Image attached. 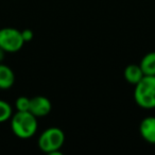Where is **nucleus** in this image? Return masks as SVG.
<instances>
[{"instance_id": "f257e3e1", "label": "nucleus", "mask_w": 155, "mask_h": 155, "mask_svg": "<svg viewBox=\"0 0 155 155\" xmlns=\"http://www.w3.org/2000/svg\"><path fill=\"white\" fill-rule=\"evenodd\" d=\"M134 99L140 107L155 108V75H144L135 85Z\"/></svg>"}, {"instance_id": "f03ea898", "label": "nucleus", "mask_w": 155, "mask_h": 155, "mask_svg": "<svg viewBox=\"0 0 155 155\" xmlns=\"http://www.w3.org/2000/svg\"><path fill=\"white\" fill-rule=\"evenodd\" d=\"M11 127L13 133L21 139L32 137L37 130V119L29 110L19 112L11 117Z\"/></svg>"}, {"instance_id": "7ed1b4c3", "label": "nucleus", "mask_w": 155, "mask_h": 155, "mask_svg": "<svg viewBox=\"0 0 155 155\" xmlns=\"http://www.w3.org/2000/svg\"><path fill=\"white\" fill-rule=\"evenodd\" d=\"M65 141V134L60 127H49L41 133L38 138V147L49 155H62L60 149Z\"/></svg>"}, {"instance_id": "20e7f679", "label": "nucleus", "mask_w": 155, "mask_h": 155, "mask_svg": "<svg viewBox=\"0 0 155 155\" xmlns=\"http://www.w3.org/2000/svg\"><path fill=\"white\" fill-rule=\"evenodd\" d=\"M25 44L21 31L15 28H3L0 30V48L5 52L19 51Z\"/></svg>"}, {"instance_id": "39448f33", "label": "nucleus", "mask_w": 155, "mask_h": 155, "mask_svg": "<svg viewBox=\"0 0 155 155\" xmlns=\"http://www.w3.org/2000/svg\"><path fill=\"white\" fill-rule=\"evenodd\" d=\"M52 110V104L48 98L44 96H36L30 99V106L29 112L33 114L35 117H45L49 115Z\"/></svg>"}, {"instance_id": "423d86ee", "label": "nucleus", "mask_w": 155, "mask_h": 155, "mask_svg": "<svg viewBox=\"0 0 155 155\" xmlns=\"http://www.w3.org/2000/svg\"><path fill=\"white\" fill-rule=\"evenodd\" d=\"M139 132L146 141L155 144V117L149 116L142 119L139 125Z\"/></svg>"}, {"instance_id": "0eeeda50", "label": "nucleus", "mask_w": 155, "mask_h": 155, "mask_svg": "<svg viewBox=\"0 0 155 155\" xmlns=\"http://www.w3.org/2000/svg\"><path fill=\"white\" fill-rule=\"evenodd\" d=\"M15 82V74L9 66L0 64V89L7 91L13 86Z\"/></svg>"}, {"instance_id": "6e6552de", "label": "nucleus", "mask_w": 155, "mask_h": 155, "mask_svg": "<svg viewBox=\"0 0 155 155\" xmlns=\"http://www.w3.org/2000/svg\"><path fill=\"white\" fill-rule=\"evenodd\" d=\"M144 77L141 68L139 65L131 64L125 67L124 69V79L127 82H129L132 85H136L142 78Z\"/></svg>"}, {"instance_id": "1a4fd4ad", "label": "nucleus", "mask_w": 155, "mask_h": 155, "mask_svg": "<svg viewBox=\"0 0 155 155\" xmlns=\"http://www.w3.org/2000/svg\"><path fill=\"white\" fill-rule=\"evenodd\" d=\"M139 66L144 75H155V51L147 53L142 58Z\"/></svg>"}, {"instance_id": "9d476101", "label": "nucleus", "mask_w": 155, "mask_h": 155, "mask_svg": "<svg viewBox=\"0 0 155 155\" xmlns=\"http://www.w3.org/2000/svg\"><path fill=\"white\" fill-rule=\"evenodd\" d=\"M13 115L12 107L7 101L0 100V123L8 121Z\"/></svg>"}, {"instance_id": "9b49d317", "label": "nucleus", "mask_w": 155, "mask_h": 155, "mask_svg": "<svg viewBox=\"0 0 155 155\" xmlns=\"http://www.w3.org/2000/svg\"><path fill=\"white\" fill-rule=\"evenodd\" d=\"M15 106L19 112H27L29 110V106H30V98H27L25 96L17 98L15 101Z\"/></svg>"}, {"instance_id": "f8f14e48", "label": "nucleus", "mask_w": 155, "mask_h": 155, "mask_svg": "<svg viewBox=\"0 0 155 155\" xmlns=\"http://www.w3.org/2000/svg\"><path fill=\"white\" fill-rule=\"evenodd\" d=\"M21 35H22V38H24L25 43H28V41H32L33 36H34V34H33V31L30 30V29L22 30L21 31Z\"/></svg>"}, {"instance_id": "ddd939ff", "label": "nucleus", "mask_w": 155, "mask_h": 155, "mask_svg": "<svg viewBox=\"0 0 155 155\" xmlns=\"http://www.w3.org/2000/svg\"><path fill=\"white\" fill-rule=\"evenodd\" d=\"M5 50H2L0 48V62H2V60L5 58Z\"/></svg>"}]
</instances>
